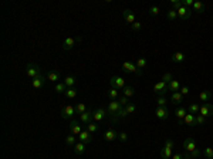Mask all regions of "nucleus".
<instances>
[{
	"label": "nucleus",
	"instance_id": "1",
	"mask_svg": "<svg viewBox=\"0 0 213 159\" xmlns=\"http://www.w3.org/2000/svg\"><path fill=\"white\" fill-rule=\"evenodd\" d=\"M122 107H124V105L121 104L118 100H111V102L108 104V108H107V111H108L109 119H111L112 122H114V119H115V115H117L118 111H119Z\"/></svg>",
	"mask_w": 213,
	"mask_h": 159
},
{
	"label": "nucleus",
	"instance_id": "2",
	"mask_svg": "<svg viewBox=\"0 0 213 159\" xmlns=\"http://www.w3.org/2000/svg\"><path fill=\"white\" fill-rule=\"evenodd\" d=\"M41 68L38 67L37 64H34V63H27V65H26V75L28 77V78H36V77L41 75Z\"/></svg>",
	"mask_w": 213,
	"mask_h": 159
},
{
	"label": "nucleus",
	"instance_id": "3",
	"mask_svg": "<svg viewBox=\"0 0 213 159\" xmlns=\"http://www.w3.org/2000/svg\"><path fill=\"white\" fill-rule=\"evenodd\" d=\"M80 41H81L80 37H67V38L63 41L61 49L64 50V51H70V50L74 49V46L77 43H80Z\"/></svg>",
	"mask_w": 213,
	"mask_h": 159
},
{
	"label": "nucleus",
	"instance_id": "4",
	"mask_svg": "<svg viewBox=\"0 0 213 159\" xmlns=\"http://www.w3.org/2000/svg\"><path fill=\"white\" fill-rule=\"evenodd\" d=\"M122 71L124 73H127V74L135 73L136 75H139V77H141L142 73H144V71H139L138 68H136V64H134V63H131V61H124L122 63Z\"/></svg>",
	"mask_w": 213,
	"mask_h": 159
},
{
	"label": "nucleus",
	"instance_id": "5",
	"mask_svg": "<svg viewBox=\"0 0 213 159\" xmlns=\"http://www.w3.org/2000/svg\"><path fill=\"white\" fill-rule=\"evenodd\" d=\"M107 118H109L107 108L99 107L98 110L94 111V121H95V122H102V121H105Z\"/></svg>",
	"mask_w": 213,
	"mask_h": 159
},
{
	"label": "nucleus",
	"instance_id": "6",
	"mask_svg": "<svg viewBox=\"0 0 213 159\" xmlns=\"http://www.w3.org/2000/svg\"><path fill=\"white\" fill-rule=\"evenodd\" d=\"M154 91L156 95H159V97H165L166 95V92L169 91V88H168V84L164 83V81H159V83H156L154 85Z\"/></svg>",
	"mask_w": 213,
	"mask_h": 159
},
{
	"label": "nucleus",
	"instance_id": "7",
	"mask_svg": "<svg viewBox=\"0 0 213 159\" xmlns=\"http://www.w3.org/2000/svg\"><path fill=\"white\" fill-rule=\"evenodd\" d=\"M109 85H111V88H115V90H124L125 88V81L121 77L114 75L109 80Z\"/></svg>",
	"mask_w": 213,
	"mask_h": 159
},
{
	"label": "nucleus",
	"instance_id": "8",
	"mask_svg": "<svg viewBox=\"0 0 213 159\" xmlns=\"http://www.w3.org/2000/svg\"><path fill=\"white\" fill-rule=\"evenodd\" d=\"M74 114H77V111H75V107H73V105H65V107L61 108V118L64 119L73 118Z\"/></svg>",
	"mask_w": 213,
	"mask_h": 159
},
{
	"label": "nucleus",
	"instance_id": "9",
	"mask_svg": "<svg viewBox=\"0 0 213 159\" xmlns=\"http://www.w3.org/2000/svg\"><path fill=\"white\" fill-rule=\"evenodd\" d=\"M199 112H200V115H203L205 118H206V116H213V104H210V102L202 104L200 108H199Z\"/></svg>",
	"mask_w": 213,
	"mask_h": 159
},
{
	"label": "nucleus",
	"instance_id": "10",
	"mask_svg": "<svg viewBox=\"0 0 213 159\" xmlns=\"http://www.w3.org/2000/svg\"><path fill=\"white\" fill-rule=\"evenodd\" d=\"M192 12H193V10H190V9H188V7L182 6L179 10H178V17H179L182 22H186V20H189V18L192 17Z\"/></svg>",
	"mask_w": 213,
	"mask_h": 159
},
{
	"label": "nucleus",
	"instance_id": "11",
	"mask_svg": "<svg viewBox=\"0 0 213 159\" xmlns=\"http://www.w3.org/2000/svg\"><path fill=\"white\" fill-rule=\"evenodd\" d=\"M46 81H47V78L44 77V74H41V75H38V77H36V78L31 80V85H33V88L40 90V88H43L44 87Z\"/></svg>",
	"mask_w": 213,
	"mask_h": 159
},
{
	"label": "nucleus",
	"instance_id": "12",
	"mask_svg": "<svg viewBox=\"0 0 213 159\" xmlns=\"http://www.w3.org/2000/svg\"><path fill=\"white\" fill-rule=\"evenodd\" d=\"M80 121L84 124V125H88L90 122L94 121V112L91 110H88V111H85V112L80 114Z\"/></svg>",
	"mask_w": 213,
	"mask_h": 159
},
{
	"label": "nucleus",
	"instance_id": "13",
	"mask_svg": "<svg viewBox=\"0 0 213 159\" xmlns=\"http://www.w3.org/2000/svg\"><path fill=\"white\" fill-rule=\"evenodd\" d=\"M156 118L161 119V121H166L169 118V111H168V107H156Z\"/></svg>",
	"mask_w": 213,
	"mask_h": 159
},
{
	"label": "nucleus",
	"instance_id": "14",
	"mask_svg": "<svg viewBox=\"0 0 213 159\" xmlns=\"http://www.w3.org/2000/svg\"><path fill=\"white\" fill-rule=\"evenodd\" d=\"M115 139H118V132L114 128H109L104 132V141L105 142H114Z\"/></svg>",
	"mask_w": 213,
	"mask_h": 159
},
{
	"label": "nucleus",
	"instance_id": "15",
	"mask_svg": "<svg viewBox=\"0 0 213 159\" xmlns=\"http://www.w3.org/2000/svg\"><path fill=\"white\" fill-rule=\"evenodd\" d=\"M183 148H185L186 152H193L196 149V141H195L193 138H186L185 141H183Z\"/></svg>",
	"mask_w": 213,
	"mask_h": 159
},
{
	"label": "nucleus",
	"instance_id": "16",
	"mask_svg": "<svg viewBox=\"0 0 213 159\" xmlns=\"http://www.w3.org/2000/svg\"><path fill=\"white\" fill-rule=\"evenodd\" d=\"M186 114H188V110H186L183 105H179V107L175 110V116L178 118L179 124H183V118L186 116Z\"/></svg>",
	"mask_w": 213,
	"mask_h": 159
},
{
	"label": "nucleus",
	"instance_id": "17",
	"mask_svg": "<svg viewBox=\"0 0 213 159\" xmlns=\"http://www.w3.org/2000/svg\"><path fill=\"white\" fill-rule=\"evenodd\" d=\"M122 17H124V20L127 23H129V24H134V23L136 22L135 20V14H134V12L131 9H125L122 12Z\"/></svg>",
	"mask_w": 213,
	"mask_h": 159
},
{
	"label": "nucleus",
	"instance_id": "18",
	"mask_svg": "<svg viewBox=\"0 0 213 159\" xmlns=\"http://www.w3.org/2000/svg\"><path fill=\"white\" fill-rule=\"evenodd\" d=\"M185 60H186V55L180 51H176L170 55V61L175 63V64H182V63H185Z\"/></svg>",
	"mask_w": 213,
	"mask_h": 159
},
{
	"label": "nucleus",
	"instance_id": "19",
	"mask_svg": "<svg viewBox=\"0 0 213 159\" xmlns=\"http://www.w3.org/2000/svg\"><path fill=\"white\" fill-rule=\"evenodd\" d=\"M77 138H78V141H80V142H84L85 145H88L91 141H93V134H90L87 129H84V131L81 132Z\"/></svg>",
	"mask_w": 213,
	"mask_h": 159
},
{
	"label": "nucleus",
	"instance_id": "20",
	"mask_svg": "<svg viewBox=\"0 0 213 159\" xmlns=\"http://www.w3.org/2000/svg\"><path fill=\"white\" fill-rule=\"evenodd\" d=\"M84 129H83V126L80 125V124L77 122V121H71V124H70V134H73V135H75V136H78V135L83 132Z\"/></svg>",
	"mask_w": 213,
	"mask_h": 159
},
{
	"label": "nucleus",
	"instance_id": "21",
	"mask_svg": "<svg viewBox=\"0 0 213 159\" xmlns=\"http://www.w3.org/2000/svg\"><path fill=\"white\" fill-rule=\"evenodd\" d=\"M46 78L48 80V81H51V83H58L60 80H61V74H60V71H48L46 75Z\"/></svg>",
	"mask_w": 213,
	"mask_h": 159
},
{
	"label": "nucleus",
	"instance_id": "22",
	"mask_svg": "<svg viewBox=\"0 0 213 159\" xmlns=\"http://www.w3.org/2000/svg\"><path fill=\"white\" fill-rule=\"evenodd\" d=\"M182 101H183V95L180 94V91L172 92V95H170V102H172L173 105H182Z\"/></svg>",
	"mask_w": 213,
	"mask_h": 159
},
{
	"label": "nucleus",
	"instance_id": "23",
	"mask_svg": "<svg viewBox=\"0 0 213 159\" xmlns=\"http://www.w3.org/2000/svg\"><path fill=\"white\" fill-rule=\"evenodd\" d=\"M183 124H185V125H190V126H196V115L188 112L186 116L183 118Z\"/></svg>",
	"mask_w": 213,
	"mask_h": 159
},
{
	"label": "nucleus",
	"instance_id": "24",
	"mask_svg": "<svg viewBox=\"0 0 213 159\" xmlns=\"http://www.w3.org/2000/svg\"><path fill=\"white\" fill-rule=\"evenodd\" d=\"M85 146H87V145L84 144V142H80V141H78L77 144L74 145V153H75V155H83V153L85 152V149H87Z\"/></svg>",
	"mask_w": 213,
	"mask_h": 159
},
{
	"label": "nucleus",
	"instance_id": "25",
	"mask_svg": "<svg viewBox=\"0 0 213 159\" xmlns=\"http://www.w3.org/2000/svg\"><path fill=\"white\" fill-rule=\"evenodd\" d=\"M87 131L90 132V134H97V132L99 131V125L98 122H95V121H93V122H90L88 125H87Z\"/></svg>",
	"mask_w": 213,
	"mask_h": 159
},
{
	"label": "nucleus",
	"instance_id": "26",
	"mask_svg": "<svg viewBox=\"0 0 213 159\" xmlns=\"http://www.w3.org/2000/svg\"><path fill=\"white\" fill-rule=\"evenodd\" d=\"M168 88H169V91H172V92H178L180 88L179 81H178V80H172V81L168 84Z\"/></svg>",
	"mask_w": 213,
	"mask_h": 159
},
{
	"label": "nucleus",
	"instance_id": "27",
	"mask_svg": "<svg viewBox=\"0 0 213 159\" xmlns=\"http://www.w3.org/2000/svg\"><path fill=\"white\" fill-rule=\"evenodd\" d=\"M161 158L162 159H170L172 158V148H168L164 146L161 149Z\"/></svg>",
	"mask_w": 213,
	"mask_h": 159
},
{
	"label": "nucleus",
	"instance_id": "28",
	"mask_svg": "<svg viewBox=\"0 0 213 159\" xmlns=\"http://www.w3.org/2000/svg\"><path fill=\"white\" fill-rule=\"evenodd\" d=\"M64 84L67 85V88H71V87H74L75 84H77V78H75L74 75H68V77H65Z\"/></svg>",
	"mask_w": 213,
	"mask_h": 159
},
{
	"label": "nucleus",
	"instance_id": "29",
	"mask_svg": "<svg viewBox=\"0 0 213 159\" xmlns=\"http://www.w3.org/2000/svg\"><path fill=\"white\" fill-rule=\"evenodd\" d=\"M128 115H129V114H128V111L125 110V107H122V108H121L119 111H118V114H117V115H115V119H114V122H117L118 119H124V118H127Z\"/></svg>",
	"mask_w": 213,
	"mask_h": 159
},
{
	"label": "nucleus",
	"instance_id": "30",
	"mask_svg": "<svg viewBox=\"0 0 213 159\" xmlns=\"http://www.w3.org/2000/svg\"><path fill=\"white\" fill-rule=\"evenodd\" d=\"M65 144H67L68 146H73V148H74V145L77 144V138H75V135L68 134L67 136H65Z\"/></svg>",
	"mask_w": 213,
	"mask_h": 159
},
{
	"label": "nucleus",
	"instance_id": "31",
	"mask_svg": "<svg viewBox=\"0 0 213 159\" xmlns=\"http://www.w3.org/2000/svg\"><path fill=\"white\" fill-rule=\"evenodd\" d=\"M193 12H196V13H205V4L202 3V2H195L193 3Z\"/></svg>",
	"mask_w": 213,
	"mask_h": 159
},
{
	"label": "nucleus",
	"instance_id": "32",
	"mask_svg": "<svg viewBox=\"0 0 213 159\" xmlns=\"http://www.w3.org/2000/svg\"><path fill=\"white\" fill-rule=\"evenodd\" d=\"M65 97H67L68 100H73V98H75V97H77V88H75V87L67 88V91H65Z\"/></svg>",
	"mask_w": 213,
	"mask_h": 159
},
{
	"label": "nucleus",
	"instance_id": "33",
	"mask_svg": "<svg viewBox=\"0 0 213 159\" xmlns=\"http://www.w3.org/2000/svg\"><path fill=\"white\" fill-rule=\"evenodd\" d=\"M122 95H125V97H128V98L134 97V95H135V90L129 85H125V88L122 90Z\"/></svg>",
	"mask_w": 213,
	"mask_h": 159
},
{
	"label": "nucleus",
	"instance_id": "34",
	"mask_svg": "<svg viewBox=\"0 0 213 159\" xmlns=\"http://www.w3.org/2000/svg\"><path fill=\"white\" fill-rule=\"evenodd\" d=\"M199 98H200L203 102H209L210 98H212V92L210 91H202L200 94H199Z\"/></svg>",
	"mask_w": 213,
	"mask_h": 159
},
{
	"label": "nucleus",
	"instance_id": "35",
	"mask_svg": "<svg viewBox=\"0 0 213 159\" xmlns=\"http://www.w3.org/2000/svg\"><path fill=\"white\" fill-rule=\"evenodd\" d=\"M54 91L58 92V94H65V91H67V85H65L64 83H57Z\"/></svg>",
	"mask_w": 213,
	"mask_h": 159
},
{
	"label": "nucleus",
	"instance_id": "36",
	"mask_svg": "<svg viewBox=\"0 0 213 159\" xmlns=\"http://www.w3.org/2000/svg\"><path fill=\"white\" fill-rule=\"evenodd\" d=\"M146 58L145 57H141V58H138V61H136V68H138L139 71H144V68H145V65H146Z\"/></svg>",
	"mask_w": 213,
	"mask_h": 159
},
{
	"label": "nucleus",
	"instance_id": "37",
	"mask_svg": "<svg viewBox=\"0 0 213 159\" xmlns=\"http://www.w3.org/2000/svg\"><path fill=\"white\" fill-rule=\"evenodd\" d=\"M166 17H168V20H169V22H175L176 18H178V12H176V10H173V9L168 10Z\"/></svg>",
	"mask_w": 213,
	"mask_h": 159
},
{
	"label": "nucleus",
	"instance_id": "38",
	"mask_svg": "<svg viewBox=\"0 0 213 159\" xmlns=\"http://www.w3.org/2000/svg\"><path fill=\"white\" fill-rule=\"evenodd\" d=\"M75 111H77V114H83L85 111H88V108H87V105L84 102H80V104L75 105Z\"/></svg>",
	"mask_w": 213,
	"mask_h": 159
},
{
	"label": "nucleus",
	"instance_id": "39",
	"mask_svg": "<svg viewBox=\"0 0 213 159\" xmlns=\"http://www.w3.org/2000/svg\"><path fill=\"white\" fill-rule=\"evenodd\" d=\"M199 108H200V107H199L198 104H190V105H189V108H188V112L196 115V114L199 112Z\"/></svg>",
	"mask_w": 213,
	"mask_h": 159
},
{
	"label": "nucleus",
	"instance_id": "40",
	"mask_svg": "<svg viewBox=\"0 0 213 159\" xmlns=\"http://www.w3.org/2000/svg\"><path fill=\"white\" fill-rule=\"evenodd\" d=\"M203 156L206 159H213V148H205L203 149Z\"/></svg>",
	"mask_w": 213,
	"mask_h": 159
},
{
	"label": "nucleus",
	"instance_id": "41",
	"mask_svg": "<svg viewBox=\"0 0 213 159\" xmlns=\"http://www.w3.org/2000/svg\"><path fill=\"white\" fill-rule=\"evenodd\" d=\"M148 13H149V16L155 17V16L159 14V7H158V6H151V7L148 9Z\"/></svg>",
	"mask_w": 213,
	"mask_h": 159
},
{
	"label": "nucleus",
	"instance_id": "42",
	"mask_svg": "<svg viewBox=\"0 0 213 159\" xmlns=\"http://www.w3.org/2000/svg\"><path fill=\"white\" fill-rule=\"evenodd\" d=\"M107 95H108V98H111V100H117V97H118V90L111 88L108 92H107Z\"/></svg>",
	"mask_w": 213,
	"mask_h": 159
},
{
	"label": "nucleus",
	"instance_id": "43",
	"mask_svg": "<svg viewBox=\"0 0 213 159\" xmlns=\"http://www.w3.org/2000/svg\"><path fill=\"white\" fill-rule=\"evenodd\" d=\"M125 110H127V111H128V114L131 115V114H134V112L136 111V105L134 104V102H129V104H128L127 107H125Z\"/></svg>",
	"mask_w": 213,
	"mask_h": 159
},
{
	"label": "nucleus",
	"instance_id": "44",
	"mask_svg": "<svg viewBox=\"0 0 213 159\" xmlns=\"http://www.w3.org/2000/svg\"><path fill=\"white\" fill-rule=\"evenodd\" d=\"M170 3H172V9H173V10H176V12H178V10H179L180 7L183 6L182 2H178V0H172Z\"/></svg>",
	"mask_w": 213,
	"mask_h": 159
},
{
	"label": "nucleus",
	"instance_id": "45",
	"mask_svg": "<svg viewBox=\"0 0 213 159\" xmlns=\"http://www.w3.org/2000/svg\"><path fill=\"white\" fill-rule=\"evenodd\" d=\"M166 98H165V97H159V98H158V100H156V105H158V107H166Z\"/></svg>",
	"mask_w": 213,
	"mask_h": 159
},
{
	"label": "nucleus",
	"instance_id": "46",
	"mask_svg": "<svg viewBox=\"0 0 213 159\" xmlns=\"http://www.w3.org/2000/svg\"><path fill=\"white\" fill-rule=\"evenodd\" d=\"M205 122H206V118L203 115H200V114H198L196 115V125H203Z\"/></svg>",
	"mask_w": 213,
	"mask_h": 159
},
{
	"label": "nucleus",
	"instance_id": "47",
	"mask_svg": "<svg viewBox=\"0 0 213 159\" xmlns=\"http://www.w3.org/2000/svg\"><path fill=\"white\" fill-rule=\"evenodd\" d=\"M142 28V23L141 22H135L134 24H131V30L132 31H141Z\"/></svg>",
	"mask_w": 213,
	"mask_h": 159
},
{
	"label": "nucleus",
	"instance_id": "48",
	"mask_svg": "<svg viewBox=\"0 0 213 159\" xmlns=\"http://www.w3.org/2000/svg\"><path fill=\"white\" fill-rule=\"evenodd\" d=\"M162 81H164V83H166V84H169L170 81H172V74H170V73H165L164 75H162Z\"/></svg>",
	"mask_w": 213,
	"mask_h": 159
},
{
	"label": "nucleus",
	"instance_id": "49",
	"mask_svg": "<svg viewBox=\"0 0 213 159\" xmlns=\"http://www.w3.org/2000/svg\"><path fill=\"white\" fill-rule=\"evenodd\" d=\"M118 101H119L121 104L124 105V107H127V105L129 104V98H128V97H125V95H122V97H119V98H118Z\"/></svg>",
	"mask_w": 213,
	"mask_h": 159
},
{
	"label": "nucleus",
	"instance_id": "50",
	"mask_svg": "<svg viewBox=\"0 0 213 159\" xmlns=\"http://www.w3.org/2000/svg\"><path fill=\"white\" fill-rule=\"evenodd\" d=\"M118 139H119L121 142H127L128 141V134L127 132H119V134H118Z\"/></svg>",
	"mask_w": 213,
	"mask_h": 159
},
{
	"label": "nucleus",
	"instance_id": "51",
	"mask_svg": "<svg viewBox=\"0 0 213 159\" xmlns=\"http://www.w3.org/2000/svg\"><path fill=\"white\" fill-rule=\"evenodd\" d=\"M193 3H195L193 0H185V2H182V4L185 7H188V9H190V6H193Z\"/></svg>",
	"mask_w": 213,
	"mask_h": 159
},
{
	"label": "nucleus",
	"instance_id": "52",
	"mask_svg": "<svg viewBox=\"0 0 213 159\" xmlns=\"http://www.w3.org/2000/svg\"><path fill=\"white\" fill-rule=\"evenodd\" d=\"M165 146H168V148H172V149H173V139H170V138H168V139H166V142H165Z\"/></svg>",
	"mask_w": 213,
	"mask_h": 159
},
{
	"label": "nucleus",
	"instance_id": "53",
	"mask_svg": "<svg viewBox=\"0 0 213 159\" xmlns=\"http://www.w3.org/2000/svg\"><path fill=\"white\" fill-rule=\"evenodd\" d=\"M180 94H182V95H188L189 94V87L183 85L182 88H180Z\"/></svg>",
	"mask_w": 213,
	"mask_h": 159
},
{
	"label": "nucleus",
	"instance_id": "54",
	"mask_svg": "<svg viewBox=\"0 0 213 159\" xmlns=\"http://www.w3.org/2000/svg\"><path fill=\"white\" fill-rule=\"evenodd\" d=\"M172 159H183V155L182 153H175V155H172Z\"/></svg>",
	"mask_w": 213,
	"mask_h": 159
}]
</instances>
